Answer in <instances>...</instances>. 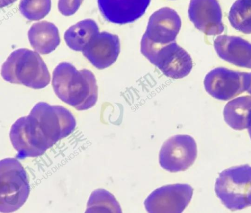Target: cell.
I'll list each match as a JSON object with an SVG mask.
<instances>
[{
  "instance_id": "19",
  "label": "cell",
  "mask_w": 251,
  "mask_h": 213,
  "mask_svg": "<svg viewBox=\"0 0 251 213\" xmlns=\"http://www.w3.org/2000/svg\"><path fill=\"white\" fill-rule=\"evenodd\" d=\"M85 213H122V210L113 194L100 189L91 194Z\"/></svg>"
},
{
  "instance_id": "21",
  "label": "cell",
  "mask_w": 251,
  "mask_h": 213,
  "mask_svg": "<svg viewBox=\"0 0 251 213\" xmlns=\"http://www.w3.org/2000/svg\"><path fill=\"white\" fill-rule=\"evenodd\" d=\"M83 0H59L58 7L64 16L73 15L78 9Z\"/></svg>"
},
{
  "instance_id": "5",
  "label": "cell",
  "mask_w": 251,
  "mask_h": 213,
  "mask_svg": "<svg viewBox=\"0 0 251 213\" xmlns=\"http://www.w3.org/2000/svg\"><path fill=\"white\" fill-rule=\"evenodd\" d=\"M29 181L22 164L16 159L5 158L0 163V212L18 210L26 201Z\"/></svg>"
},
{
  "instance_id": "2",
  "label": "cell",
  "mask_w": 251,
  "mask_h": 213,
  "mask_svg": "<svg viewBox=\"0 0 251 213\" xmlns=\"http://www.w3.org/2000/svg\"><path fill=\"white\" fill-rule=\"evenodd\" d=\"M52 85L57 97L77 110L89 109L97 101L96 79L88 70H77L70 63H60L53 71Z\"/></svg>"
},
{
  "instance_id": "11",
  "label": "cell",
  "mask_w": 251,
  "mask_h": 213,
  "mask_svg": "<svg viewBox=\"0 0 251 213\" xmlns=\"http://www.w3.org/2000/svg\"><path fill=\"white\" fill-rule=\"evenodd\" d=\"M188 16L194 26L207 35H216L223 32L222 13L217 0H191Z\"/></svg>"
},
{
  "instance_id": "10",
  "label": "cell",
  "mask_w": 251,
  "mask_h": 213,
  "mask_svg": "<svg viewBox=\"0 0 251 213\" xmlns=\"http://www.w3.org/2000/svg\"><path fill=\"white\" fill-rule=\"evenodd\" d=\"M181 25L180 18L176 11L161 8L150 16L142 39L158 45L170 44L175 41Z\"/></svg>"
},
{
  "instance_id": "17",
  "label": "cell",
  "mask_w": 251,
  "mask_h": 213,
  "mask_svg": "<svg viewBox=\"0 0 251 213\" xmlns=\"http://www.w3.org/2000/svg\"><path fill=\"white\" fill-rule=\"evenodd\" d=\"M99 32L97 23L87 19L70 27L64 33V39L70 48L82 51L91 39Z\"/></svg>"
},
{
  "instance_id": "8",
  "label": "cell",
  "mask_w": 251,
  "mask_h": 213,
  "mask_svg": "<svg viewBox=\"0 0 251 213\" xmlns=\"http://www.w3.org/2000/svg\"><path fill=\"white\" fill-rule=\"evenodd\" d=\"M206 91L214 98L227 100L246 91L245 72L218 67L210 71L204 79Z\"/></svg>"
},
{
  "instance_id": "20",
  "label": "cell",
  "mask_w": 251,
  "mask_h": 213,
  "mask_svg": "<svg viewBox=\"0 0 251 213\" xmlns=\"http://www.w3.org/2000/svg\"><path fill=\"white\" fill-rule=\"evenodd\" d=\"M50 8L51 0H21L19 4L21 14L30 21L44 18Z\"/></svg>"
},
{
  "instance_id": "7",
  "label": "cell",
  "mask_w": 251,
  "mask_h": 213,
  "mask_svg": "<svg viewBox=\"0 0 251 213\" xmlns=\"http://www.w3.org/2000/svg\"><path fill=\"white\" fill-rule=\"evenodd\" d=\"M193 193V189L188 184L168 185L153 190L144 204L151 213H180L188 205Z\"/></svg>"
},
{
  "instance_id": "23",
  "label": "cell",
  "mask_w": 251,
  "mask_h": 213,
  "mask_svg": "<svg viewBox=\"0 0 251 213\" xmlns=\"http://www.w3.org/2000/svg\"><path fill=\"white\" fill-rule=\"evenodd\" d=\"M16 0H0V8L8 5Z\"/></svg>"
},
{
  "instance_id": "9",
  "label": "cell",
  "mask_w": 251,
  "mask_h": 213,
  "mask_svg": "<svg viewBox=\"0 0 251 213\" xmlns=\"http://www.w3.org/2000/svg\"><path fill=\"white\" fill-rule=\"evenodd\" d=\"M148 60L165 75L176 79L186 76L193 66L190 55L176 41L159 47Z\"/></svg>"
},
{
  "instance_id": "1",
  "label": "cell",
  "mask_w": 251,
  "mask_h": 213,
  "mask_svg": "<svg viewBox=\"0 0 251 213\" xmlns=\"http://www.w3.org/2000/svg\"><path fill=\"white\" fill-rule=\"evenodd\" d=\"M75 126V119L67 109L40 102L28 116L13 124L9 138L18 159L37 157L70 135Z\"/></svg>"
},
{
  "instance_id": "24",
  "label": "cell",
  "mask_w": 251,
  "mask_h": 213,
  "mask_svg": "<svg viewBox=\"0 0 251 213\" xmlns=\"http://www.w3.org/2000/svg\"><path fill=\"white\" fill-rule=\"evenodd\" d=\"M248 129L249 135H250V137L251 139V124L250 125V126L249 127V128Z\"/></svg>"
},
{
  "instance_id": "12",
  "label": "cell",
  "mask_w": 251,
  "mask_h": 213,
  "mask_svg": "<svg viewBox=\"0 0 251 213\" xmlns=\"http://www.w3.org/2000/svg\"><path fill=\"white\" fill-rule=\"evenodd\" d=\"M120 51L118 36L103 31L95 35L82 52L84 56L96 68L103 69L116 62Z\"/></svg>"
},
{
  "instance_id": "18",
  "label": "cell",
  "mask_w": 251,
  "mask_h": 213,
  "mask_svg": "<svg viewBox=\"0 0 251 213\" xmlns=\"http://www.w3.org/2000/svg\"><path fill=\"white\" fill-rule=\"evenodd\" d=\"M228 20L235 29L245 34L251 33V0H237L231 6Z\"/></svg>"
},
{
  "instance_id": "6",
  "label": "cell",
  "mask_w": 251,
  "mask_h": 213,
  "mask_svg": "<svg viewBox=\"0 0 251 213\" xmlns=\"http://www.w3.org/2000/svg\"><path fill=\"white\" fill-rule=\"evenodd\" d=\"M197 156V146L193 138L187 135H176L162 144L159 162L163 169L176 172L187 170L194 164Z\"/></svg>"
},
{
  "instance_id": "22",
  "label": "cell",
  "mask_w": 251,
  "mask_h": 213,
  "mask_svg": "<svg viewBox=\"0 0 251 213\" xmlns=\"http://www.w3.org/2000/svg\"><path fill=\"white\" fill-rule=\"evenodd\" d=\"M246 90L251 95V72H245Z\"/></svg>"
},
{
  "instance_id": "15",
  "label": "cell",
  "mask_w": 251,
  "mask_h": 213,
  "mask_svg": "<svg viewBox=\"0 0 251 213\" xmlns=\"http://www.w3.org/2000/svg\"><path fill=\"white\" fill-rule=\"evenodd\" d=\"M28 38L32 48L42 54L52 52L60 42L58 28L47 21L33 24L28 30Z\"/></svg>"
},
{
  "instance_id": "4",
  "label": "cell",
  "mask_w": 251,
  "mask_h": 213,
  "mask_svg": "<svg viewBox=\"0 0 251 213\" xmlns=\"http://www.w3.org/2000/svg\"><path fill=\"white\" fill-rule=\"evenodd\" d=\"M215 191L228 209L236 211L251 206V166L242 165L222 171L216 179Z\"/></svg>"
},
{
  "instance_id": "3",
  "label": "cell",
  "mask_w": 251,
  "mask_h": 213,
  "mask_svg": "<svg viewBox=\"0 0 251 213\" xmlns=\"http://www.w3.org/2000/svg\"><path fill=\"white\" fill-rule=\"evenodd\" d=\"M3 79L11 83L40 89L48 86L50 74L41 57L36 51L19 48L12 52L1 67Z\"/></svg>"
},
{
  "instance_id": "13",
  "label": "cell",
  "mask_w": 251,
  "mask_h": 213,
  "mask_svg": "<svg viewBox=\"0 0 251 213\" xmlns=\"http://www.w3.org/2000/svg\"><path fill=\"white\" fill-rule=\"evenodd\" d=\"M151 0H98V6L105 19L124 24L134 22L145 13Z\"/></svg>"
},
{
  "instance_id": "14",
  "label": "cell",
  "mask_w": 251,
  "mask_h": 213,
  "mask_svg": "<svg viewBox=\"0 0 251 213\" xmlns=\"http://www.w3.org/2000/svg\"><path fill=\"white\" fill-rule=\"evenodd\" d=\"M218 55L235 66L251 69V43L238 36L221 35L214 41Z\"/></svg>"
},
{
  "instance_id": "16",
  "label": "cell",
  "mask_w": 251,
  "mask_h": 213,
  "mask_svg": "<svg viewBox=\"0 0 251 213\" xmlns=\"http://www.w3.org/2000/svg\"><path fill=\"white\" fill-rule=\"evenodd\" d=\"M224 117L234 130L248 128L251 124V96H240L228 102L224 109Z\"/></svg>"
}]
</instances>
